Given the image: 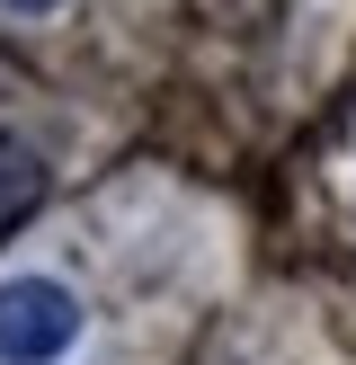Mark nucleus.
<instances>
[{"instance_id":"nucleus-1","label":"nucleus","mask_w":356,"mask_h":365,"mask_svg":"<svg viewBox=\"0 0 356 365\" xmlns=\"http://www.w3.org/2000/svg\"><path fill=\"white\" fill-rule=\"evenodd\" d=\"M80 330H89V312L63 277H45V267L0 277V365H63L80 348Z\"/></svg>"},{"instance_id":"nucleus-2","label":"nucleus","mask_w":356,"mask_h":365,"mask_svg":"<svg viewBox=\"0 0 356 365\" xmlns=\"http://www.w3.org/2000/svg\"><path fill=\"white\" fill-rule=\"evenodd\" d=\"M36 196H45V160H36L18 134H0V223H18Z\"/></svg>"},{"instance_id":"nucleus-3","label":"nucleus","mask_w":356,"mask_h":365,"mask_svg":"<svg viewBox=\"0 0 356 365\" xmlns=\"http://www.w3.org/2000/svg\"><path fill=\"white\" fill-rule=\"evenodd\" d=\"M0 9H9V18H53L63 0H0Z\"/></svg>"}]
</instances>
